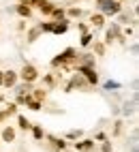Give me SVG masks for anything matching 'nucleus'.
Instances as JSON below:
<instances>
[{"mask_svg":"<svg viewBox=\"0 0 139 152\" xmlns=\"http://www.w3.org/2000/svg\"><path fill=\"white\" fill-rule=\"evenodd\" d=\"M15 120H17V124H15V129H17V131L30 133V129H32V122H30V118H26L24 114H17V116H15Z\"/></svg>","mask_w":139,"mask_h":152,"instance_id":"obj_15","label":"nucleus"},{"mask_svg":"<svg viewBox=\"0 0 139 152\" xmlns=\"http://www.w3.org/2000/svg\"><path fill=\"white\" fill-rule=\"evenodd\" d=\"M116 2H120V4H128V0H116Z\"/></svg>","mask_w":139,"mask_h":152,"instance_id":"obj_39","label":"nucleus"},{"mask_svg":"<svg viewBox=\"0 0 139 152\" xmlns=\"http://www.w3.org/2000/svg\"><path fill=\"white\" fill-rule=\"evenodd\" d=\"M4 103H7V99H4V94H2V92H0V105H4Z\"/></svg>","mask_w":139,"mask_h":152,"instance_id":"obj_37","label":"nucleus"},{"mask_svg":"<svg viewBox=\"0 0 139 152\" xmlns=\"http://www.w3.org/2000/svg\"><path fill=\"white\" fill-rule=\"evenodd\" d=\"M94 146H96V141L92 137H82V139L73 141V148L77 152H90V150H94Z\"/></svg>","mask_w":139,"mask_h":152,"instance_id":"obj_12","label":"nucleus"},{"mask_svg":"<svg viewBox=\"0 0 139 152\" xmlns=\"http://www.w3.org/2000/svg\"><path fill=\"white\" fill-rule=\"evenodd\" d=\"M17 75H19V82H26V84H36L39 82V77H41V71H39L32 62H24L22 69L17 71Z\"/></svg>","mask_w":139,"mask_h":152,"instance_id":"obj_3","label":"nucleus"},{"mask_svg":"<svg viewBox=\"0 0 139 152\" xmlns=\"http://www.w3.org/2000/svg\"><path fill=\"white\" fill-rule=\"evenodd\" d=\"M39 30H41V34H52V28H54V22H41L36 24Z\"/></svg>","mask_w":139,"mask_h":152,"instance_id":"obj_31","label":"nucleus"},{"mask_svg":"<svg viewBox=\"0 0 139 152\" xmlns=\"http://www.w3.org/2000/svg\"><path fill=\"white\" fill-rule=\"evenodd\" d=\"M15 30H17V32H26V30H28V26H26V19H19V22L15 24Z\"/></svg>","mask_w":139,"mask_h":152,"instance_id":"obj_33","label":"nucleus"},{"mask_svg":"<svg viewBox=\"0 0 139 152\" xmlns=\"http://www.w3.org/2000/svg\"><path fill=\"white\" fill-rule=\"evenodd\" d=\"M105 2V0H94V4H103Z\"/></svg>","mask_w":139,"mask_h":152,"instance_id":"obj_40","label":"nucleus"},{"mask_svg":"<svg viewBox=\"0 0 139 152\" xmlns=\"http://www.w3.org/2000/svg\"><path fill=\"white\" fill-rule=\"evenodd\" d=\"M73 90H84V92H88L90 90V86H88V82L79 75V73H73L71 75V79L64 84V92L68 94V92H73Z\"/></svg>","mask_w":139,"mask_h":152,"instance_id":"obj_5","label":"nucleus"},{"mask_svg":"<svg viewBox=\"0 0 139 152\" xmlns=\"http://www.w3.org/2000/svg\"><path fill=\"white\" fill-rule=\"evenodd\" d=\"M122 133H124V122H122V120H116L114 129H111V137H120Z\"/></svg>","mask_w":139,"mask_h":152,"instance_id":"obj_29","label":"nucleus"},{"mask_svg":"<svg viewBox=\"0 0 139 152\" xmlns=\"http://www.w3.org/2000/svg\"><path fill=\"white\" fill-rule=\"evenodd\" d=\"M77 62V49L75 47H64L60 54H56L52 60H49V66H52L54 71H73Z\"/></svg>","mask_w":139,"mask_h":152,"instance_id":"obj_1","label":"nucleus"},{"mask_svg":"<svg viewBox=\"0 0 139 152\" xmlns=\"http://www.w3.org/2000/svg\"><path fill=\"white\" fill-rule=\"evenodd\" d=\"M30 133H32V139H34V141H39V144H41V141L45 139V129H43L41 124H32Z\"/></svg>","mask_w":139,"mask_h":152,"instance_id":"obj_22","label":"nucleus"},{"mask_svg":"<svg viewBox=\"0 0 139 152\" xmlns=\"http://www.w3.org/2000/svg\"><path fill=\"white\" fill-rule=\"evenodd\" d=\"M19 82V75H17V71L15 69H7L4 73H2V88L7 90H13Z\"/></svg>","mask_w":139,"mask_h":152,"instance_id":"obj_10","label":"nucleus"},{"mask_svg":"<svg viewBox=\"0 0 139 152\" xmlns=\"http://www.w3.org/2000/svg\"><path fill=\"white\" fill-rule=\"evenodd\" d=\"M118 88H122V84L116 82V79H107V82L103 84V90H107V92H116Z\"/></svg>","mask_w":139,"mask_h":152,"instance_id":"obj_27","label":"nucleus"},{"mask_svg":"<svg viewBox=\"0 0 139 152\" xmlns=\"http://www.w3.org/2000/svg\"><path fill=\"white\" fill-rule=\"evenodd\" d=\"M82 15H84V9H79V7H66V19H68V22L79 19Z\"/></svg>","mask_w":139,"mask_h":152,"instance_id":"obj_23","label":"nucleus"},{"mask_svg":"<svg viewBox=\"0 0 139 152\" xmlns=\"http://www.w3.org/2000/svg\"><path fill=\"white\" fill-rule=\"evenodd\" d=\"M49 17H52V22H62V19H66V7H60V4H56Z\"/></svg>","mask_w":139,"mask_h":152,"instance_id":"obj_19","label":"nucleus"},{"mask_svg":"<svg viewBox=\"0 0 139 152\" xmlns=\"http://www.w3.org/2000/svg\"><path fill=\"white\" fill-rule=\"evenodd\" d=\"M34 86L32 84H26V82H17V86L13 88V92L15 94H30V90H32Z\"/></svg>","mask_w":139,"mask_h":152,"instance_id":"obj_25","label":"nucleus"},{"mask_svg":"<svg viewBox=\"0 0 139 152\" xmlns=\"http://www.w3.org/2000/svg\"><path fill=\"white\" fill-rule=\"evenodd\" d=\"M96 39V34L92 32V30H88V32H84V34H79V47L82 49H88L92 45V41Z\"/></svg>","mask_w":139,"mask_h":152,"instance_id":"obj_17","label":"nucleus"},{"mask_svg":"<svg viewBox=\"0 0 139 152\" xmlns=\"http://www.w3.org/2000/svg\"><path fill=\"white\" fill-rule=\"evenodd\" d=\"M39 79H41L43 88L49 92V90H54V88H58V86H60L62 73H60V71H54V73H43V77H39Z\"/></svg>","mask_w":139,"mask_h":152,"instance_id":"obj_8","label":"nucleus"},{"mask_svg":"<svg viewBox=\"0 0 139 152\" xmlns=\"http://www.w3.org/2000/svg\"><path fill=\"white\" fill-rule=\"evenodd\" d=\"M84 137V131L82 129H71V131H66L64 133V139L71 144V141H77V139H82Z\"/></svg>","mask_w":139,"mask_h":152,"instance_id":"obj_24","label":"nucleus"},{"mask_svg":"<svg viewBox=\"0 0 139 152\" xmlns=\"http://www.w3.org/2000/svg\"><path fill=\"white\" fill-rule=\"evenodd\" d=\"M96 9H98V13L105 15V17H116V15L124 9V4L116 2V0H105L103 4H96Z\"/></svg>","mask_w":139,"mask_h":152,"instance_id":"obj_6","label":"nucleus"},{"mask_svg":"<svg viewBox=\"0 0 139 152\" xmlns=\"http://www.w3.org/2000/svg\"><path fill=\"white\" fill-rule=\"evenodd\" d=\"M24 107H28L30 111H41V109H43V103H39V101H34L30 94H28V96H26V105H24Z\"/></svg>","mask_w":139,"mask_h":152,"instance_id":"obj_26","label":"nucleus"},{"mask_svg":"<svg viewBox=\"0 0 139 152\" xmlns=\"http://www.w3.org/2000/svg\"><path fill=\"white\" fill-rule=\"evenodd\" d=\"M90 47H92V54L94 56H105L107 54V47H105V43L101 41V39H94Z\"/></svg>","mask_w":139,"mask_h":152,"instance_id":"obj_21","label":"nucleus"},{"mask_svg":"<svg viewBox=\"0 0 139 152\" xmlns=\"http://www.w3.org/2000/svg\"><path fill=\"white\" fill-rule=\"evenodd\" d=\"M17 109H19V107L13 103V101H11V103H4V114H7V118H13V116H17V114H19Z\"/></svg>","mask_w":139,"mask_h":152,"instance_id":"obj_28","label":"nucleus"},{"mask_svg":"<svg viewBox=\"0 0 139 152\" xmlns=\"http://www.w3.org/2000/svg\"><path fill=\"white\" fill-rule=\"evenodd\" d=\"M41 37H43V34H41V30H39V26H30V28L26 30V43H28V45L36 43Z\"/></svg>","mask_w":139,"mask_h":152,"instance_id":"obj_16","label":"nucleus"},{"mask_svg":"<svg viewBox=\"0 0 139 152\" xmlns=\"http://www.w3.org/2000/svg\"><path fill=\"white\" fill-rule=\"evenodd\" d=\"M2 73H4V71L0 69V88H2Z\"/></svg>","mask_w":139,"mask_h":152,"instance_id":"obj_38","label":"nucleus"},{"mask_svg":"<svg viewBox=\"0 0 139 152\" xmlns=\"http://www.w3.org/2000/svg\"><path fill=\"white\" fill-rule=\"evenodd\" d=\"M122 34V26L120 24H116V22H111L109 26H105V39H103V43H105V47H109V45H114L116 43V39Z\"/></svg>","mask_w":139,"mask_h":152,"instance_id":"obj_7","label":"nucleus"},{"mask_svg":"<svg viewBox=\"0 0 139 152\" xmlns=\"http://www.w3.org/2000/svg\"><path fill=\"white\" fill-rule=\"evenodd\" d=\"M0 141H2V144H15L17 141L15 124H2V129H0Z\"/></svg>","mask_w":139,"mask_h":152,"instance_id":"obj_9","label":"nucleus"},{"mask_svg":"<svg viewBox=\"0 0 139 152\" xmlns=\"http://www.w3.org/2000/svg\"><path fill=\"white\" fill-rule=\"evenodd\" d=\"M30 96L34 99V101H39V103H43L45 105V101H47V90L41 86V88H32L30 90Z\"/></svg>","mask_w":139,"mask_h":152,"instance_id":"obj_20","label":"nucleus"},{"mask_svg":"<svg viewBox=\"0 0 139 152\" xmlns=\"http://www.w3.org/2000/svg\"><path fill=\"white\" fill-rule=\"evenodd\" d=\"M41 146H43L45 150H49V152H64L71 144H68L64 137H58V135H52V133H45V139L41 141Z\"/></svg>","mask_w":139,"mask_h":152,"instance_id":"obj_2","label":"nucleus"},{"mask_svg":"<svg viewBox=\"0 0 139 152\" xmlns=\"http://www.w3.org/2000/svg\"><path fill=\"white\" fill-rule=\"evenodd\" d=\"M88 26H90V30L92 32H96V30H101V28H105L107 26V17L105 15H101V13H92L90 17H88Z\"/></svg>","mask_w":139,"mask_h":152,"instance_id":"obj_11","label":"nucleus"},{"mask_svg":"<svg viewBox=\"0 0 139 152\" xmlns=\"http://www.w3.org/2000/svg\"><path fill=\"white\" fill-rule=\"evenodd\" d=\"M68 28H71V22H68V19H62V22H54L52 34H54V37H62V34L68 32Z\"/></svg>","mask_w":139,"mask_h":152,"instance_id":"obj_14","label":"nucleus"},{"mask_svg":"<svg viewBox=\"0 0 139 152\" xmlns=\"http://www.w3.org/2000/svg\"><path fill=\"white\" fill-rule=\"evenodd\" d=\"M135 105H137V96H133V101H131V103H128V101L124 103L122 114H124V116H128V114H135Z\"/></svg>","mask_w":139,"mask_h":152,"instance_id":"obj_30","label":"nucleus"},{"mask_svg":"<svg viewBox=\"0 0 139 152\" xmlns=\"http://www.w3.org/2000/svg\"><path fill=\"white\" fill-rule=\"evenodd\" d=\"M13 11L22 17V19H32V11H34V9L30 7V2H17L13 7Z\"/></svg>","mask_w":139,"mask_h":152,"instance_id":"obj_13","label":"nucleus"},{"mask_svg":"<svg viewBox=\"0 0 139 152\" xmlns=\"http://www.w3.org/2000/svg\"><path fill=\"white\" fill-rule=\"evenodd\" d=\"M73 71L75 73H79L86 82H88V86L90 88H94V86H98L101 84V77H98V71L94 69V66H84V64H75L73 66Z\"/></svg>","mask_w":139,"mask_h":152,"instance_id":"obj_4","label":"nucleus"},{"mask_svg":"<svg viewBox=\"0 0 139 152\" xmlns=\"http://www.w3.org/2000/svg\"><path fill=\"white\" fill-rule=\"evenodd\" d=\"M7 120H9V118H7V114H4V109H0V124H4Z\"/></svg>","mask_w":139,"mask_h":152,"instance_id":"obj_36","label":"nucleus"},{"mask_svg":"<svg viewBox=\"0 0 139 152\" xmlns=\"http://www.w3.org/2000/svg\"><path fill=\"white\" fill-rule=\"evenodd\" d=\"M75 30H77L79 34H84V32L90 30V26H88V22H77V24H75Z\"/></svg>","mask_w":139,"mask_h":152,"instance_id":"obj_32","label":"nucleus"},{"mask_svg":"<svg viewBox=\"0 0 139 152\" xmlns=\"http://www.w3.org/2000/svg\"><path fill=\"white\" fill-rule=\"evenodd\" d=\"M92 139H94V141H107L109 137H107V133H103V131H98V133H96V135H94Z\"/></svg>","mask_w":139,"mask_h":152,"instance_id":"obj_35","label":"nucleus"},{"mask_svg":"<svg viewBox=\"0 0 139 152\" xmlns=\"http://www.w3.org/2000/svg\"><path fill=\"white\" fill-rule=\"evenodd\" d=\"M114 150V146H111V141H101V152H111Z\"/></svg>","mask_w":139,"mask_h":152,"instance_id":"obj_34","label":"nucleus"},{"mask_svg":"<svg viewBox=\"0 0 139 152\" xmlns=\"http://www.w3.org/2000/svg\"><path fill=\"white\" fill-rule=\"evenodd\" d=\"M54 7H56L54 0H43V2L39 4L36 9L41 11V15H43V17H49V15H52V11H54Z\"/></svg>","mask_w":139,"mask_h":152,"instance_id":"obj_18","label":"nucleus"}]
</instances>
